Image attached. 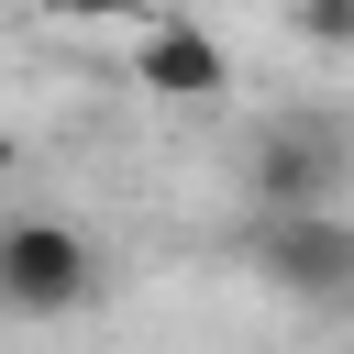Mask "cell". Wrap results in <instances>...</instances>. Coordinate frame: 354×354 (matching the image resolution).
I'll list each match as a JSON object with an SVG mask.
<instances>
[{"label":"cell","instance_id":"obj_1","mask_svg":"<svg viewBox=\"0 0 354 354\" xmlns=\"http://www.w3.org/2000/svg\"><path fill=\"white\" fill-rule=\"evenodd\" d=\"M100 299V243L55 210H11L0 221V310L11 321H77Z\"/></svg>","mask_w":354,"mask_h":354},{"label":"cell","instance_id":"obj_2","mask_svg":"<svg viewBox=\"0 0 354 354\" xmlns=\"http://www.w3.org/2000/svg\"><path fill=\"white\" fill-rule=\"evenodd\" d=\"M243 254H254L266 288H288V299H310V310H343V299H354V221H343V210H254Z\"/></svg>","mask_w":354,"mask_h":354},{"label":"cell","instance_id":"obj_3","mask_svg":"<svg viewBox=\"0 0 354 354\" xmlns=\"http://www.w3.org/2000/svg\"><path fill=\"white\" fill-rule=\"evenodd\" d=\"M343 177H354L343 122L288 111V122H266V133L243 144V188H254V210H343Z\"/></svg>","mask_w":354,"mask_h":354},{"label":"cell","instance_id":"obj_4","mask_svg":"<svg viewBox=\"0 0 354 354\" xmlns=\"http://www.w3.org/2000/svg\"><path fill=\"white\" fill-rule=\"evenodd\" d=\"M133 77H144L155 100L199 111V100H221V88H232V55H221L188 11H155V22H144V44H133Z\"/></svg>","mask_w":354,"mask_h":354},{"label":"cell","instance_id":"obj_5","mask_svg":"<svg viewBox=\"0 0 354 354\" xmlns=\"http://www.w3.org/2000/svg\"><path fill=\"white\" fill-rule=\"evenodd\" d=\"M299 33H310L321 55H343V44H354V0H299Z\"/></svg>","mask_w":354,"mask_h":354},{"label":"cell","instance_id":"obj_6","mask_svg":"<svg viewBox=\"0 0 354 354\" xmlns=\"http://www.w3.org/2000/svg\"><path fill=\"white\" fill-rule=\"evenodd\" d=\"M166 0H44V22H155Z\"/></svg>","mask_w":354,"mask_h":354},{"label":"cell","instance_id":"obj_7","mask_svg":"<svg viewBox=\"0 0 354 354\" xmlns=\"http://www.w3.org/2000/svg\"><path fill=\"white\" fill-rule=\"evenodd\" d=\"M11 166H22V144H11V133H0V177H11Z\"/></svg>","mask_w":354,"mask_h":354}]
</instances>
